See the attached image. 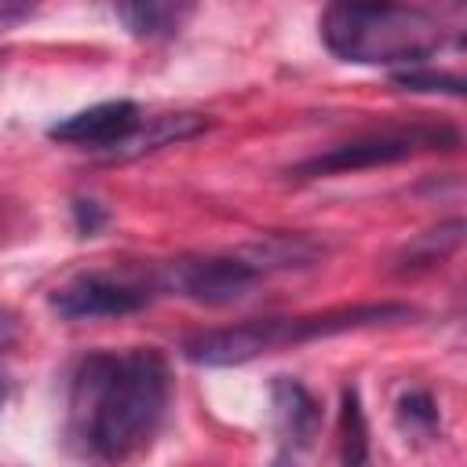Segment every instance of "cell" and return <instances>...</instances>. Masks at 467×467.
<instances>
[{"label": "cell", "mask_w": 467, "mask_h": 467, "mask_svg": "<svg viewBox=\"0 0 467 467\" xmlns=\"http://www.w3.org/2000/svg\"><path fill=\"white\" fill-rule=\"evenodd\" d=\"M168 405V361L142 347L128 354H88L69 387V416L84 449L106 463L135 456Z\"/></svg>", "instance_id": "1"}, {"label": "cell", "mask_w": 467, "mask_h": 467, "mask_svg": "<svg viewBox=\"0 0 467 467\" xmlns=\"http://www.w3.org/2000/svg\"><path fill=\"white\" fill-rule=\"evenodd\" d=\"M321 40L343 62L361 66H423L445 44V26L423 7L401 4H328Z\"/></svg>", "instance_id": "2"}, {"label": "cell", "mask_w": 467, "mask_h": 467, "mask_svg": "<svg viewBox=\"0 0 467 467\" xmlns=\"http://www.w3.org/2000/svg\"><path fill=\"white\" fill-rule=\"evenodd\" d=\"M460 135L452 128H409V131H372L339 146H328L325 153H314L299 161L288 175L296 179H317V175H339V171H361L379 164H398L416 157L420 150H456Z\"/></svg>", "instance_id": "3"}, {"label": "cell", "mask_w": 467, "mask_h": 467, "mask_svg": "<svg viewBox=\"0 0 467 467\" xmlns=\"http://www.w3.org/2000/svg\"><path fill=\"white\" fill-rule=\"evenodd\" d=\"M259 277L263 274L244 255H179L161 266L157 285L204 306H230L241 303Z\"/></svg>", "instance_id": "4"}, {"label": "cell", "mask_w": 467, "mask_h": 467, "mask_svg": "<svg viewBox=\"0 0 467 467\" xmlns=\"http://www.w3.org/2000/svg\"><path fill=\"white\" fill-rule=\"evenodd\" d=\"M153 299V285L131 274H80L51 292V310L66 321H91V317H124L142 310Z\"/></svg>", "instance_id": "5"}, {"label": "cell", "mask_w": 467, "mask_h": 467, "mask_svg": "<svg viewBox=\"0 0 467 467\" xmlns=\"http://www.w3.org/2000/svg\"><path fill=\"white\" fill-rule=\"evenodd\" d=\"M274 347H285V317H255L230 328H208L182 343V358L204 368L244 365Z\"/></svg>", "instance_id": "6"}, {"label": "cell", "mask_w": 467, "mask_h": 467, "mask_svg": "<svg viewBox=\"0 0 467 467\" xmlns=\"http://www.w3.org/2000/svg\"><path fill=\"white\" fill-rule=\"evenodd\" d=\"M270 401H274V416H277V456L274 467H296L299 456L310 449L314 434H317V401L310 398V390L299 379L277 376L270 387Z\"/></svg>", "instance_id": "7"}, {"label": "cell", "mask_w": 467, "mask_h": 467, "mask_svg": "<svg viewBox=\"0 0 467 467\" xmlns=\"http://www.w3.org/2000/svg\"><path fill=\"white\" fill-rule=\"evenodd\" d=\"M139 106L128 99H113V102H99L88 106L58 124L47 128V139L66 142V146H95V150H113L120 139H128V131L139 124Z\"/></svg>", "instance_id": "8"}, {"label": "cell", "mask_w": 467, "mask_h": 467, "mask_svg": "<svg viewBox=\"0 0 467 467\" xmlns=\"http://www.w3.org/2000/svg\"><path fill=\"white\" fill-rule=\"evenodd\" d=\"M212 120L201 117V113H161V117H142L128 139H120L113 150H106L109 161H135L142 153H153V150H164V146H175V142H186L201 131H208Z\"/></svg>", "instance_id": "9"}, {"label": "cell", "mask_w": 467, "mask_h": 467, "mask_svg": "<svg viewBox=\"0 0 467 467\" xmlns=\"http://www.w3.org/2000/svg\"><path fill=\"white\" fill-rule=\"evenodd\" d=\"M463 230H467V223H463L460 215H452V219H445V223H438V226L416 234L409 244L398 248L394 270H398V274H420V270H431V266L445 263V259L463 244Z\"/></svg>", "instance_id": "10"}, {"label": "cell", "mask_w": 467, "mask_h": 467, "mask_svg": "<svg viewBox=\"0 0 467 467\" xmlns=\"http://www.w3.org/2000/svg\"><path fill=\"white\" fill-rule=\"evenodd\" d=\"M190 4H161V0H139V4H117L113 15L124 22V29L131 36L142 40H161V36H175L182 29V22L190 18Z\"/></svg>", "instance_id": "11"}, {"label": "cell", "mask_w": 467, "mask_h": 467, "mask_svg": "<svg viewBox=\"0 0 467 467\" xmlns=\"http://www.w3.org/2000/svg\"><path fill=\"white\" fill-rule=\"evenodd\" d=\"M339 467H368V423L354 387L343 390L339 405Z\"/></svg>", "instance_id": "12"}, {"label": "cell", "mask_w": 467, "mask_h": 467, "mask_svg": "<svg viewBox=\"0 0 467 467\" xmlns=\"http://www.w3.org/2000/svg\"><path fill=\"white\" fill-rule=\"evenodd\" d=\"M394 88L405 91H441V95H463V77L445 73V69H431V66H405L390 73Z\"/></svg>", "instance_id": "13"}, {"label": "cell", "mask_w": 467, "mask_h": 467, "mask_svg": "<svg viewBox=\"0 0 467 467\" xmlns=\"http://www.w3.org/2000/svg\"><path fill=\"white\" fill-rule=\"evenodd\" d=\"M398 420L412 434H431L438 427V405H434L431 390H409V394H401L398 398Z\"/></svg>", "instance_id": "14"}, {"label": "cell", "mask_w": 467, "mask_h": 467, "mask_svg": "<svg viewBox=\"0 0 467 467\" xmlns=\"http://www.w3.org/2000/svg\"><path fill=\"white\" fill-rule=\"evenodd\" d=\"M106 223H109V215H106V208H102L99 201H91V197H73V226H77L80 237H95Z\"/></svg>", "instance_id": "15"}, {"label": "cell", "mask_w": 467, "mask_h": 467, "mask_svg": "<svg viewBox=\"0 0 467 467\" xmlns=\"http://www.w3.org/2000/svg\"><path fill=\"white\" fill-rule=\"evenodd\" d=\"M15 336H18V321H15V314L0 310V350H4V347H11V343H15Z\"/></svg>", "instance_id": "16"}, {"label": "cell", "mask_w": 467, "mask_h": 467, "mask_svg": "<svg viewBox=\"0 0 467 467\" xmlns=\"http://www.w3.org/2000/svg\"><path fill=\"white\" fill-rule=\"evenodd\" d=\"M26 15H29L26 4H0V26L4 22H15V18H26Z\"/></svg>", "instance_id": "17"}, {"label": "cell", "mask_w": 467, "mask_h": 467, "mask_svg": "<svg viewBox=\"0 0 467 467\" xmlns=\"http://www.w3.org/2000/svg\"><path fill=\"white\" fill-rule=\"evenodd\" d=\"M7 394H11V383H7V376L0 372V409H4V401H7Z\"/></svg>", "instance_id": "18"}]
</instances>
